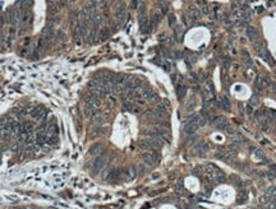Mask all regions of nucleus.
I'll use <instances>...</instances> for the list:
<instances>
[{
	"label": "nucleus",
	"instance_id": "nucleus-1",
	"mask_svg": "<svg viewBox=\"0 0 276 209\" xmlns=\"http://www.w3.org/2000/svg\"><path fill=\"white\" fill-rule=\"evenodd\" d=\"M159 159H160V157L157 153L155 152H152V153H143L142 154V161L143 163H146V165H148L150 167H151L153 163H157L159 162Z\"/></svg>",
	"mask_w": 276,
	"mask_h": 209
},
{
	"label": "nucleus",
	"instance_id": "nucleus-2",
	"mask_svg": "<svg viewBox=\"0 0 276 209\" xmlns=\"http://www.w3.org/2000/svg\"><path fill=\"white\" fill-rule=\"evenodd\" d=\"M31 116H32L36 121H40V123H42V121L46 119L47 112H46V110L42 109V107H36V109L33 110V112L31 114Z\"/></svg>",
	"mask_w": 276,
	"mask_h": 209
},
{
	"label": "nucleus",
	"instance_id": "nucleus-3",
	"mask_svg": "<svg viewBox=\"0 0 276 209\" xmlns=\"http://www.w3.org/2000/svg\"><path fill=\"white\" fill-rule=\"evenodd\" d=\"M105 163H106V159L105 158H97L95 162H93V166H92V171L93 173H97V172H100V170H102L104 167H105Z\"/></svg>",
	"mask_w": 276,
	"mask_h": 209
},
{
	"label": "nucleus",
	"instance_id": "nucleus-4",
	"mask_svg": "<svg viewBox=\"0 0 276 209\" xmlns=\"http://www.w3.org/2000/svg\"><path fill=\"white\" fill-rule=\"evenodd\" d=\"M214 124H215V126L217 128V129H221V130H226V129L229 128V124L226 123V120L224 119V117H215L214 119Z\"/></svg>",
	"mask_w": 276,
	"mask_h": 209
},
{
	"label": "nucleus",
	"instance_id": "nucleus-5",
	"mask_svg": "<svg viewBox=\"0 0 276 209\" xmlns=\"http://www.w3.org/2000/svg\"><path fill=\"white\" fill-rule=\"evenodd\" d=\"M200 129V126H198L197 124H194V123H188L187 125H186V128H184V131H186L187 134H194L196 131Z\"/></svg>",
	"mask_w": 276,
	"mask_h": 209
},
{
	"label": "nucleus",
	"instance_id": "nucleus-6",
	"mask_svg": "<svg viewBox=\"0 0 276 209\" xmlns=\"http://www.w3.org/2000/svg\"><path fill=\"white\" fill-rule=\"evenodd\" d=\"M102 151H104V147L101 144H96V145H93L92 148L90 149V154L91 156H93V157H99L101 153H102Z\"/></svg>",
	"mask_w": 276,
	"mask_h": 209
},
{
	"label": "nucleus",
	"instance_id": "nucleus-7",
	"mask_svg": "<svg viewBox=\"0 0 276 209\" xmlns=\"http://www.w3.org/2000/svg\"><path fill=\"white\" fill-rule=\"evenodd\" d=\"M246 33H247V37L249 38V40H254L256 36H257V29L252 26H247L246 27Z\"/></svg>",
	"mask_w": 276,
	"mask_h": 209
},
{
	"label": "nucleus",
	"instance_id": "nucleus-8",
	"mask_svg": "<svg viewBox=\"0 0 276 209\" xmlns=\"http://www.w3.org/2000/svg\"><path fill=\"white\" fill-rule=\"evenodd\" d=\"M128 177H129V180H133L137 177V168H136L134 166L128 167Z\"/></svg>",
	"mask_w": 276,
	"mask_h": 209
},
{
	"label": "nucleus",
	"instance_id": "nucleus-9",
	"mask_svg": "<svg viewBox=\"0 0 276 209\" xmlns=\"http://www.w3.org/2000/svg\"><path fill=\"white\" fill-rule=\"evenodd\" d=\"M176 93H178V97L181 98V97L187 93V87L186 86H181V84H178L176 86Z\"/></svg>",
	"mask_w": 276,
	"mask_h": 209
},
{
	"label": "nucleus",
	"instance_id": "nucleus-10",
	"mask_svg": "<svg viewBox=\"0 0 276 209\" xmlns=\"http://www.w3.org/2000/svg\"><path fill=\"white\" fill-rule=\"evenodd\" d=\"M160 20H161V15H160V14H153V15H152L151 22H150V24H151L152 28H153V27H156L157 24L160 23Z\"/></svg>",
	"mask_w": 276,
	"mask_h": 209
},
{
	"label": "nucleus",
	"instance_id": "nucleus-11",
	"mask_svg": "<svg viewBox=\"0 0 276 209\" xmlns=\"http://www.w3.org/2000/svg\"><path fill=\"white\" fill-rule=\"evenodd\" d=\"M119 176H120V171L118 168H115V170H111L110 171V175H109L107 179H109L110 181H114V180H116Z\"/></svg>",
	"mask_w": 276,
	"mask_h": 209
},
{
	"label": "nucleus",
	"instance_id": "nucleus-12",
	"mask_svg": "<svg viewBox=\"0 0 276 209\" xmlns=\"http://www.w3.org/2000/svg\"><path fill=\"white\" fill-rule=\"evenodd\" d=\"M261 56L263 58V59H265V61H267L270 65H275V61H274V59H272V58L270 56V54H268V52H266V51H265L263 54L261 55Z\"/></svg>",
	"mask_w": 276,
	"mask_h": 209
},
{
	"label": "nucleus",
	"instance_id": "nucleus-13",
	"mask_svg": "<svg viewBox=\"0 0 276 209\" xmlns=\"http://www.w3.org/2000/svg\"><path fill=\"white\" fill-rule=\"evenodd\" d=\"M221 107L224 110H230V101H229V98H226V97H222L221 98Z\"/></svg>",
	"mask_w": 276,
	"mask_h": 209
},
{
	"label": "nucleus",
	"instance_id": "nucleus-14",
	"mask_svg": "<svg viewBox=\"0 0 276 209\" xmlns=\"http://www.w3.org/2000/svg\"><path fill=\"white\" fill-rule=\"evenodd\" d=\"M107 36H109V29L107 28H102L100 31V36H99L100 40H105V38H107Z\"/></svg>",
	"mask_w": 276,
	"mask_h": 209
},
{
	"label": "nucleus",
	"instance_id": "nucleus-15",
	"mask_svg": "<svg viewBox=\"0 0 276 209\" xmlns=\"http://www.w3.org/2000/svg\"><path fill=\"white\" fill-rule=\"evenodd\" d=\"M254 50H256V52L258 55H262L265 52V50H263V45L262 43H257V45H254Z\"/></svg>",
	"mask_w": 276,
	"mask_h": 209
},
{
	"label": "nucleus",
	"instance_id": "nucleus-16",
	"mask_svg": "<svg viewBox=\"0 0 276 209\" xmlns=\"http://www.w3.org/2000/svg\"><path fill=\"white\" fill-rule=\"evenodd\" d=\"M113 168H110V167H106V168H104V171H102V173H101V177L102 179H107L109 177V175H110V171Z\"/></svg>",
	"mask_w": 276,
	"mask_h": 209
},
{
	"label": "nucleus",
	"instance_id": "nucleus-17",
	"mask_svg": "<svg viewBox=\"0 0 276 209\" xmlns=\"http://www.w3.org/2000/svg\"><path fill=\"white\" fill-rule=\"evenodd\" d=\"M266 194L268 195V196H275V195H276V187H274V186H271L270 187V189H268L267 191H266Z\"/></svg>",
	"mask_w": 276,
	"mask_h": 209
},
{
	"label": "nucleus",
	"instance_id": "nucleus-18",
	"mask_svg": "<svg viewBox=\"0 0 276 209\" xmlns=\"http://www.w3.org/2000/svg\"><path fill=\"white\" fill-rule=\"evenodd\" d=\"M107 100H109V102L111 104H115V102H116V98H115L114 95H107Z\"/></svg>",
	"mask_w": 276,
	"mask_h": 209
},
{
	"label": "nucleus",
	"instance_id": "nucleus-19",
	"mask_svg": "<svg viewBox=\"0 0 276 209\" xmlns=\"http://www.w3.org/2000/svg\"><path fill=\"white\" fill-rule=\"evenodd\" d=\"M175 15L174 14H169V24L170 26H174V23H175Z\"/></svg>",
	"mask_w": 276,
	"mask_h": 209
},
{
	"label": "nucleus",
	"instance_id": "nucleus-20",
	"mask_svg": "<svg viewBox=\"0 0 276 209\" xmlns=\"http://www.w3.org/2000/svg\"><path fill=\"white\" fill-rule=\"evenodd\" d=\"M268 200H270V196H268V195H267V194H265V195H263V196H262V198H261V199H260V201H261V203H262V204H263V203H267V201H268Z\"/></svg>",
	"mask_w": 276,
	"mask_h": 209
},
{
	"label": "nucleus",
	"instance_id": "nucleus-21",
	"mask_svg": "<svg viewBox=\"0 0 276 209\" xmlns=\"http://www.w3.org/2000/svg\"><path fill=\"white\" fill-rule=\"evenodd\" d=\"M246 111H247V114H252V112H253V109H252V106H251V104H247V107H246Z\"/></svg>",
	"mask_w": 276,
	"mask_h": 209
},
{
	"label": "nucleus",
	"instance_id": "nucleus-22",
	"mask_svg": "<svg viewBox=\"0 0 276 209\" xmlns=\"http://www.w3.org/2000/svg\"><path fill=\"white\" fill-rule=\"evenodd\" d=\"M131 6H132L133 9L137 8V6H138V1H137V0H133V1H132V4H131Z\"/></svg>",
	"mask_w": 276,
	"mask_h": 209
},
{
	"label": "nucleus",
	"instance_id": "nucleus-23",
	"mask_svg": "<svg viewBox=\"0 0 276 209\" xmlns=\"http://www.w3.org/2000/svg\"><path fill=\"white\" fill-rule=\"evenodd\" d=\"M270 168H271V171H272V172H274L275 175H276V166H275V165H271V167H270Z\"/></svg>",
	"mask_w": 276,
	"mask_h": 209
},
{
	"label": "nucleus",
	"instance_id": "nucleus-24",
	"mask_svg": "<svg viewBox=\"0 0 276 209\" xmlns=\"http://www.w3.org/2000/svg\"><path fill=\"white\" fill-rule=\"evenodd\" d=\"M270 209H276V201H274V203L270 204Z\"/></svg>",
	"mask_w": 276,
	"mask_h": 209
},
{
	"label": "nucleus",
	"instance_id": "nucleus-25",
	"mask_svg": "<svg viewBox=\"0 0 276 209\" xmlns=\"http://www.w3.org/2000/svg\"><path fill=\"white\" fill-rule=\"evenodd\" d=\"M275 196H276V195H275Z\"/></svg>",
	"mask_w": 276,
	"mask_h": 209
}]
</instances>
